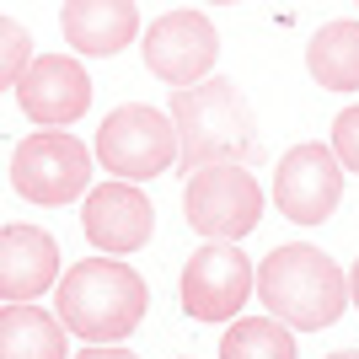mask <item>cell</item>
Returning <instances> with one entry per match:
<instances>
[{"mask_svg": "<svg viewBox=\"0 0 359 359\" xmlns=\"http://www.w3.org/2000/svg\"><path fill=\"white\" fill-rule=\"evenodd\" d=\"M252 279H257V269L247 263V252L236 241H210L182 269V285H177L182 311L194 322H236V311L252 295Z\"/></svg>", "mask_w": 359, "mask_h": 359, "instance_id": "cell-7", "label": "cell"}, {"mask_svg": "<svg viewBox=\"0 0 359 359\" xmlns=\"http://www.w3.org/2000/svg\"><path fill=\"white\" fill-rule=\"evenodd\" d=\"M32 65V38L22 22H11V16H0V91H11L16 81H22V70Z\"/></svg>", "mask_w": 359, "mask_h": 359, "instance_id": "cell-17", "label": "cell"}, {"mask_svg": "<svg viewBox=\"0 0 359 359\" xmlns=\"http://www.w3.org/2000/svg\"><path fill=\"white\" fill-rule=\"evenodd\" d=\"M60 322L65 332L86 344H118L145 322L150 290L129 263L118 257H86L70 273H60Z\"/></svg>", "mask_w": 359, "mask_h": 359, "instance_id": "cell-2", "label": "cell"}, {"mask_svg": "<svg viewBox=\"0 0 359 359\" xmlns=\"http://www.w3.org/2000/svg\"><path fill=\"white\" fill-rule=\"evenodd\" d=\"M60 27H65V43H70L75 54L107 60V54H118V48L135 43L140 6L135 0H65Z\"/></svg>", "mask_w": 359, "mask_h": 359, "instance_id": "cell-13", "label": "cell"}, {"mask_svg": "<svg viewBox=\"0 0 359 359\" xmlns=\"http://www.w3.org/2000/svg\"><path fill=\"white\" fill-rule=\"evenodd\" d=\"M332 156L344 172H359V107H344L332 118Z\"/></svg>", "mask_w": 359, "mask_h": 359, "instance_id": "cell-18", "label": "cell"}, {"mask_svg": "<svg viewBox=\"0 0 359 359\" xmlns=\"http://www.w3.org/2000/svg\"><path fill=\"white\" fill-rule=\"evenodd\" d=\"M215 6H231V0H215Z\"/></svg>", "mask_w": 359, "mask_h": 359, "instance_id": "cell-22", "label": "cell"}, {"mask_svg": "<svg viewBox=\"0 0 359 359\" xmlns=\"http://www.w3.org/2000/svg\"><path fill=\"white\" fill-rule=\"evenodd\" d=\"M60 285V241L38 225H0V300H38Z\"/></svg>", "mask_w": 359, "mask_h": 359, "instance_id": "cell-12", "label": "cell"}, {"mask_svg": "<svg viewBox=\"0 0 359 359\" xmlns=\"http://www.w3.org/2000/svg\"><path fill=\"white\" fill-rule=\"evenodd\" d=\"M81 231L97 252L107 257H123V252H140L156 231V210H150V198L140 194L135 182H102V188H91L86 194V210H81Z\"/></svg>", "mask_w": 359, "mask_h": 359, "instance_id": "cell-11", "label": "cell"}, {"mask_svg": "<svg viewBox=\"0 0 359 359\" xmlns=\"http://www.w3.org/2000/svg\"><path fill=\"white\" fill-rule=\"evenodd\" d=\"M145 65L156 81L166 86H194L215 70V54H220V32L204 11H166L145 27Z\"/></svg>", "mask_w": 359, "mask_h": 359, "instance_id": "cell-8", "label": "cell"}, {"mask_svg": "<svg viewBox=\"0 0 359 359\" xmlns=\"http://www.w3.org/2000/svg\"><path fill=\"white\" fill-rule=\"evenodd\" d=\"M306 70L327 91H359V22H327L306 43Z\"/></svg>", "mask_w": 359, "mask_h": 359, "instance_id": "cell-15", "label": "cell"}, {"mask_svg": "<svg viewBox=\"0 0 359 359\" xmlns=\"http://www.w3.org/2000/svg\"><path fill=\"white\" fill-rule=\"evenodd\" d=\"M172 129H177V166L198 172V166H225L247 161L257 150V118L236 81L225 75H204L194 86L172 91Z\"/></svg>", "mask_w": 359, "mask_h": 359, "instance_id": "cell-1", "label": "cell"}, {"mask_svg": "<svg viewBox=\"0 0 359 359\" xmlns=\"http://www.w3.org/2000/svg\"><path fill=\"white\" fill-rule=\"evenodd\" d=\"M86 177H91V156L86 145L65 129H43V135H27L22 145L11 150V188L27 204H70V198L86 194Z\"/></svg>", "mask_w": 359, "mask_h": 359, "instance_id": "cell-6", "label": "cell"}, {"mask_svg": "<svg viewBox=\"0 0 359 359\" xmlns=\"http://www.w3.org/2000/svg\"><path fill=\"white\" fill-rule=\"evenodd\" d=\"M97 161L118 182L161 177L177 161V129H172V118H166L161 107L129 102V107H118V113L102 118V129H97Z\"/></svg>", "mask_w": 359, "mask_h": 359, "instance_id": "cell-4", "label": "cell"}, {"mask_svg": "<svg viewBox=\"0 0 359 359\" xmlns=\"http://www.w3.org/2000/svg\"><path fill=\"white\" fill-rule=\"evenodd\" d=\"M81 359H140V354H129V348H118V344H91Z\"/></svg>", "mask_w": 359, "mask_h": 359, "instance_id": "cell-19", "label": "cell"}, {"mask_svg": "<svg viewBox=\"0 0 359 359\" xmlns=\"http://www.w3.org/2000/svg\"><path fill=\"white\" fill-rule=\"evenodd\" d=\"M327 359H359V348H338V354H327Z\"/></svg>", "mask_w": 359, "mask_h": 359, "instance_id": "cell-21", "label": "cell"}, {"mask_svg": "<svg viewBox=\"0 0 359 359\" xmlns=\"http://www.w3.org/2000/svg\"><path fill=\"white\" fill-rule=\"evenodd\" d=\"M182 215L198 236L210 241H241L263 220V188L241 161L225 166H198L188 172V194H182Z\"/></svg>", "mask_w": 359, "mask_h": 359, "instance_id": "cell-5", "label": "cell"}, {"mask_svg": "<svg viewBox=\"0 0 359 359\" xmlns=\"http://www.w3.org/2000/svg\"><path fill=\"white\" fill-rule=\"evenodd\" d=\"M0 359H70V332L54 311L11 300L0 311Z\"/></svg>", "mask_w": 359, "mask_h": 359, "instance_id": "cell-14", "label": "cell"}, {"mask_svg": "<svg viewBox=\"0 0 359 359\" xmlns=\"http://www.w3.org/2000/svg\"><path fill=\"white\" fill-rule=\"evenodd\" d=\"M257 300L269 306V316H279L285 327L300 332H322L332 327L348 306V279L344 269L332 263L327 252L316 247H273L263 263H257Z\"/></svg>", "mask_w": 359, "mask_h": 359, "instance_id": "cell-3", "label": "cell"}, {"mask_svg": "<svg viewBox=\"0 0 359 359\" xmlns=\"http://www.w3.org/2000/svg\"><path fill=\"white\" fill-rule=\"evenodd\" d=\"M16 102L32 123L65 129L91 107V75L75 54H32V65L16 81Z\"/></svg>", "mask_w": 359, "mask_h": 359, "instance_id": "cell-10", "label": "cell"}, {"mask_svg": "<svg viewBox=\"0 0 359 359\" xmlns=\"http://www.w3.org/2000/svg\"><path fill=\"white\" fill-rule=\"evenodd\" d=\"M348 306H359V263L348 269Z\"/></svg>", "mask_w": 359, "mask_h": 359, "instance_id": "cell-20", "label": "cell"}, {"mask_svg": "<svg viewBox=\"0 0 359 359\" xmlns=\"http://www.w3.org/2000/svg\"><path fill=\"white\" fill-rule=\"evenodd\" d=\"M344 198V166L332 145H295L273 172V204L295 225H322Z\"/></svg>", "mask_w": 359, "mask_h": 359, "instance_id": "cell-9", "label": "cell"}, {"mask_svg": "<svg viewBox=\"0 0 359 359\" xmlns=\"http://www.w3.org/2000/svg\"><path fill=\"white\" fill-rule=\"evenodd\" d=\"M220 359H295V332L279 316H241L225 327Z\"/></svg>", "mask_w": 359, "mask_h": 359, "instance_id": "cell-16", "label": "cell"}]
</instances>
